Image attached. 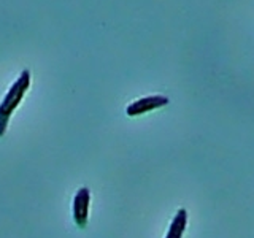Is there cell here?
I'll return each instance as SVG.
<instances>
[{"mask_svg":"<svg viewBox=\"0 0 254 238\" xmlns=\"http://www.w3.org/2000/svg\"><path fill=\"white\" fill-rule=\"evenodd\" d=\"M29 86H30V71L22 70L18 79L14 81V84L10 87V91L6 92L3 102L0 103V137L5 135L13 111L19 107V103L24 99V95H26Z\"/></svg>","mask_w":254,"mask_h":238,"instance_id":"1","label":"cell"},{"mask_svg":"<svg viewBox=\"0 0 254 238\" xmlns=\"http://www.w3.org/2000/svg\"><path fill=\"white\" fill-rule=\"evenodd\" d=\"M89 205H91V190L87 187H79L73 198V221L78 227H86L89 219Z\"/></svg>","mask_w":254,"mask_h":238,"instance_id":"2","label":"cell"},{"mask_svg":"<svg viewBox=\"0 0 254 238\" xmlns=\"http://www.w3.org/2000/svg\"><path fill=\"white\" fill-rule=\"evenodd\" d=\"M165 105H169V97L165 95H149V97H143L132 102L129 107L126 108L127 116H140L149 113V111L162 108Z\"/></svg>","mask_w":254,"mask_h":238,"instance_id":"3","label":"cell"},{"mask_svg":"<svg viewBox=\"0 0 254 238\" xmlns=\"http://www.w3.org/2000/svg\"><path fill=\"white\" fill-rule=\"evenodd\" d=\"M186 226H188V211L185 208H180L170 222V227L167 230L165 238H183Z\"/></svg>","mask_w":254,"mask_h":238,"instance_id":"4","label":"cell"}]
</instances>
